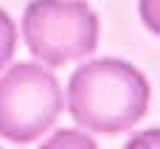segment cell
<instances>
[{"mask_svg": "<svg viewBox=\"0 0 160 149\" xmlns=\"http://www.w3.org/2000/svg\"><path fill=\"white\" fill-rule=\"evenodd\" d=\"M68 110L82 127L118 135L146 116L149 82L124 59L87 62L68 82Z\"/></svg>", "mask_w": 160, "mask_h": 149, "instance_id": "cell-1", "label": "cell"}, {"mask_svg": "<svg viewBox=\"0 0 160 149\" xmlns=\"http://www.w3.org/2000/svg\"><path fill=\"white\" fill-rule=\"evenodd\" d=\"M62 107V87L48 68L17 62L0 76V138L34 144L56 124Z\"/></svg>", "mask_w": 160, "mask_h": 149, "instance_id": "cell-2", "label": "cell"}, {"mask_svg": "<svg viewBox=\"0 0 160 149\" xmlns=\"http://www.w3.org/2000/svg\"><path fill=\"white\" fill-rule=\"evenodd\" d=\"M22 37L39 62L59 68L96 51L98 17L84 0H31L22 14Z\"/></svg>", "mask_w": 160, "mask_h": 149, "instance_id": "cell-3", "label": "cell"}, {"mask_svg": "<svg viewBox=\"0 0 160 149\" xmlns=\"http://www.w3.org/2000/svg\"><path fill=\"white\" fill-rule=\"evenodd\" d=\"M14 48H17V28H14L11 17L0 8V70L11 62Z\"/></svg>", "mask_w": 160, "mask_h": 149, "instance_id": "cell-4", "label": "cell"}, {"mask_svg": "<svg viewBox=\"0 0 160 149\" xmlns=\"http://www.w3.org/2000/svg\"><path fill=\"white\" fill-rule=\"evenodd\" d=\"M138 8H141V20L146 23V28L160 37V0H141Z\"/></svg>", "mask_w": 160, "mask_h": 149, "instance_id": "cell-5", "label": "cell"}]
</instances>
